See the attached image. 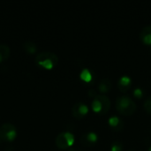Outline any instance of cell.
<instances>
[{
  "label": "cell",
  "instance_id": "8",
  "mask_svg": "<svg viewBox=\"0 0 151 151\" xmlns=\"http://www.w3.org/2000/svg\"><path fill=\"white\" fill-rule=\"evenodd\" d=\"M131 84H132V80L127 75H124V76L120 77L118 81V87H119V90L122 92H127L130 88Z\"/></svg>",
  "mask_w": 151,
  "mask_h": 151
},
{
  "label": "cell",
  "instance_id": "5",
  "mask_svg": "<svg viewBox=\"0 0 151 151\" xmlns=\"http://www.w3.org/2000/svg\"><path fill=\"white\" fill-rule=\"evenodd\" d=\"M17 136L16 127L10 123H5L0 127V140L11 142L15 140Z\"/></svg>",
  "mask_w": 151,
  "mask_h": 151
},
{
  "label": "cell",
  "instance_id": "9",
  "mask_svg": "<svg viewBox=\"0 0 151 151\" xmlns=\"http://www.w3.org/2000/svg\"><path fill=\"white\" fill-rule=\"evenodd\" d=\"M140 38L145 44H151V25L145 26L140 33Z\"/></svg>",
  "mask_w": 151,
  "mask_h": 151
},
{
  "label": "cell",
  "instance_id": "19",
  "mask_svg": "<svg viewBox=\"0 0 151 151\" xmlns=\"http://www.w3.org/2000/svg\"><path fill=\"white\" fill-rule=\"evenodd\" d=\"M148 151H151V147L150 148V149H149V150H148Z\"/></svg>",
  "mask_w": 151,
  "mask_h": 151
},
{
  "label": "cell",
  "instance_id": "3",
  "mask_svg": "<svg viewBox=\"0 0 151 151\" xmlns=\"http://www.w3.org/2000/svg\"><path fill=\"white\" fill-rule=\"evenodd\" d=\"M111 108V100L105 95H96L92 101V109L98 114H105Z\"/></svg>",
  "mask_w": 151,
  "mask_h": 151
},
{
  "label": "cell",
  "instance_id": "16",
  "mask_svg": "<svg viewBox=\"0 0 151 151\" xmlns=\"http://www.w3.org/2000/svg\"><path fill=\"white\" fill-rule=\"evenodd\" d=\"M143 106H144L145 111H146L148 113L151 114V96H149V97L145 100Z\"/></svg>",
  "mask_w": 151,
  "mask_h": 151
},
{
  "label": "cell",
  "instance_id": "15",
  "mask_svg": "<svg viewBox=\"0 0 151 151\" xmlns=\"http://www.w3.org/2000/svg\"><path fill=\"white\" fill-rule=\"evenodd\" d=\"M123 149V144L120 141H114L111 145V151H121Z\"/></svg>",
  "mask_w": 151,
  "mask_h": 151
},
{
  "label": "cell",
  "instance_id": "1",
  "mask_svg": "<svg viewBox=\"0 0 151 151\" xmlns=\"http://www.w3.org/2000/svg\"><path fill=\"white\" fill-rule=\"evenodd\" d=\"M35 64L44 69H52L58 63V57L50 51H42L35 57Z\"/></svg>",
  "mask_w": 151,
  "mask_h": 151
},
{
  "label": "cell",
  "instance_id": "6",
  "mask_svg": "<svg viewBox=\"0 0 151 151\" xmlns=\"http://www.w3.org/2000/svg\"><path fill=\"white\" fill-rule=\"evenodd\" d=\"M88 112V107L84 103L79 102L72 107V114L77 119H81Z\"/></svg>",
  "mask_w": 151,
  "mask_h": 151
},
{
  "label": "cell",
  "instance_id": "18",
  "mask_svg": "<svg viewBox=\"0 0 151 151\" xmlns=\"http://www.w3.org/2000/svg\"><path fill=\"white\" fill-rule=\"evenodd\" d=\"M88 94H89V96H93V97H95V96H96V91H95L94 89H90V90H89V92H88Z\"/></svg>",
  "mask_w": 151,
  "mask_h": 151
},
{
  "label": "cell",
  "instance_id": "11",
  "mask_svg": "<svg viewBox=\"0 0 151 151\" xmlns=\"http://www.w3.org/2000/svg\"><path fill=\"white\" fill-rule=\"evenodd\" d=\"M111 87H112L111 81L110 79H107V78L103 79L98 84V89L102 93V95L108 93L111 89Z\"/></svg>",
  "mask_w": 151,
  "mask_h": 151
},
{
  "label": "cell",
  "instance_id": "17",
  "mask_svg": "<svg viewBox=\"0 0 151 151\" xmlns=\"http://www.w3.org/2000/svg\"><path fill=\"white\" fill-rule=\"evenodd\" d=\"M134 96L136 97V98H142L143 96V90L141 88H136L134 91Z\"/></svg>",
  "mask_w": 151,
  "mask_h": 151
},
{
  "label": "cell",
  "instance_id": "4",
  "mask_svg": "<svg viewBox=\"0 0 151 151\" xmlns=\"http://www.w3.org/2000/svg\"><path fill=\"white\" fill-rule=\"evenodd\" d=\"M56 145L58 149L65 150L70 148L74 142V136L70 132H62L58 134L55 140Z\"/></svg>",
  "mask_w": 151,
  "mask_h": 151
},
{
  "label": "cell",
  "instance_id": "14",
  "mask_svg": "<svg viewBox=\"0 0 151 151\" xmlns=\"http://www.w3.org/2000/svg\"><path fill=\"white\" fill-rule=\"evenodd\" d=\"M80 78H81L82 81H86V82H89V81H91L93 80V73H92L89 69L85 68V69H83V70L81 72V73H80Z\"/></svg>",
  "mask_w": 151,
  "mask_h": 151
},
{
  "label": "cell",
  "instance_id": "10",
  "mask_svg": "<svg viewBox=\"0 0 151 151\" xmlns=\"http://www.w3.org/2000/svg\"><path fill=\"white\" fill-rule=\"evenodd\" d=\"M110 127L114 129V130H117V131H119L123 128L124 127V123L123 121L121 120V119H119L118 116H111L110 119H109V121H108Z\"/></svg>",
  "mask_w": 151,
  "mask_h": 151
},
{
  "label": "cell",
  "instance_id": "7",
  "mask_svg": "<svg viewBox=\"0 0 151 151\" xmlns=\"http://www.w3.org/2000/svg\"><path fill=\"white\" fill-rule=\"evenodd\" d=\"M98 140V136L95 132H88L81 135V142L84 146H91L95 144Z\"/></svg>",
  "mask_w": 151,
  "mask_h": 151
},
{
  "label": "cell",
  "instance_id": "13",
  "mask_svg": "<svg viewBox=\"0 0 151 151\" xmlns=\"http://www.w3.org/2000/svg\"><path fill=\"white\" fill-rule=\"evenodd\" d=\"M23 48H24L25 51L27 53H29V54H34L37 50L36 44L34 42H32V41H27V42H25L24 44H23Z\"/></svg>",
  "mask_w": 151,
  "mask_h": 151
},
{
  "label": "cell",
  "instance_id": "2",
  "mask_svg": "<svg viewBox=\"0 0 151 151\" xmlns=\"http://www.w3.org/2000/svg\"><path fill=\"white\" fill-rule=\"evenodd\" d=\"M116 109L123 115H132L136 111V104L127 96H121L116 100Z\"/></svg>",
  "mask_w": 151,
  "mask_h": 151
},
{
  "label": "cell",
  "instance_id": "20",
  "mask_svg": "<svg viewBox=\"0 0 151 151\" xmlns=\"http://www.w3.org/2000/svg\"><path fill=\"white\" fill-rule=\"evenodd\" d=\"M127 151H134V150H127Z\"/></svg>",
  "mask_w": 151,
  "mask_h": 151
},
{
  "label": "cell",
  "instance_id": "12",
  "mask_svg": "<svg viewBox=\"0 0 151 151\" xmlns=\"http://www.w3.org/2000/svg\"><path fill=\"white\" fill-rule=\"evenodd\" d=\"M11 54L10 47L6 44H0V63L9 58Z\"/></svg>",
  "mask_w": 151,
  "mask_h": 151
}]
</instances>
